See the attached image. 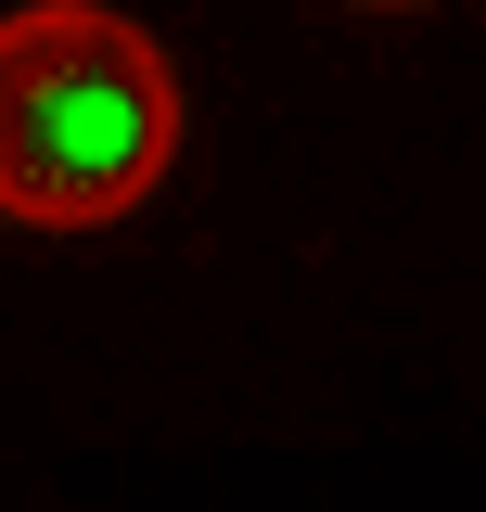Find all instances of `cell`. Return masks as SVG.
<instances>
[{
	"label": "cell",
	"mask_w": 486,
	"mask_h": 512,
	"mask_svg": "<svg viewBox=\"0 0 486 512\" xmlns=\"http://www.w3.org/2000/svg\"><path fill=\"white\" fill-rule=\"evenodd\" d=\"M180 154V77L103 0L0 13V218L103 231Z\"/></svg>",
	"instance_id": "1"
}]
</instances>
